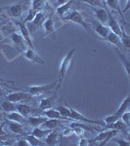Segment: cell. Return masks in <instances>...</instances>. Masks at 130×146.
<instances>
[{
	"instance_id": "6da1fadb",
	"label": "cell",
	"mask_w": 130,
	"mask_h": 146,
	"mask_svg": "<svg viewBox=\"0 0 130 146\" xmlns=\"http://www.w3.org/2000/svg\"><path fill=\"white\" fill-rule=\"evenodd\" d=\"M74 53H75V49L72 48V50L68 52V54L65 56V58H63L62 62H61L60 69H59V76H58V80H57L58 83H57V86L55 88V93H57L61 89V86H62L64 80L66 78V75H67V73L68 71V68L70 66V63H72Z\"/></svg>"
},
{
	"instance_id": "30bf717a",
	"label": "cell",
	"mask_w": 130,
	"mask_h": 146,
	"mask_svg": "<svg viewBox=\"0 0 130 146\" xmlns=\"http://www.w3.org/2000/svg\"><path fill=\"white\" fill-rule=\"evenodd\" d=\"M91 10L94 13L96 20L100 23L104 25H108L109 20V12L105 8H101V7H91Z\"/></svg>"
},
{
	"instance_id": "cb8c5ba5",
	"label": "cell",
	"mask_w": 130,
	"mask_h": 146,
	"mask_svg": "<svg viewBox=\"0 0 130 146\" xmlns=\"http://www.w3.org/2000/svg\"><path fill=\"white\" fill-rule=\"evenodd\" d=\"M0 107H1L2 111L9 113L12 111H17L16 109V103L12 102L10 100H7L6 98L0 100Z\"/></svg>"
},
{
	"instance_id": "7a4b0ae2",
	"label": "cell",
	"mask_w": 130,
	"mask_h": 146,
	"mask_svg": "<svg viewBox=\"0 0 130 146\" xmlns=\"http://www.w3.org/2000/svg\"><path fill=\"white\" fill-rule=\"evenodd\" d=\"M63 21L64 22H72V23H77L80 27H83L89 34L95 36V33H94L93 29H92V27H91V25L87 22H85L81 13L78 11H72V12H70V13H67L65 15V17L63 18Z\"/></svg>"
},
{
	"instance_id": "5bb4252c",
	"label": "cell",
	"mask_w": 130,
	"mask_h": 146,
	"mask_svg": "<svg viewBox=\"0 0 130 146\" xmlns=\"http://www.w3.org/2000/svg\"><path fill=\"white\" fill-rule=\"evenodd\" d=\"M44 28V31H45V35L44 37L47 38V37L51 36L52 34H54L56 32V27H55V22L51 17H48L45 19L44 23H42Z\"/></svg>"
},
{
	"instance_id": "d590c367",
	"label": "cell",
	"mask_w": 130,
	"mask_h": 146,
	"mask_svg": "<svg viewBox=\"0 0 130 146\" xmlns=\"http://www.w3.org/2000/svg\"><path fill=\"white\" fill-rule=\"evenodd\" d=\"M36 13H37L36 10H34V9H32V8H29V9H28V11H27V17H25V19L23 21V22L25 23H30L32 20H34V16L36 15Z\"/></svg>"
},
{
	"instance_id": "816d5d0a",
	"label": "cell",
	"mask_w": 130,
	"mask_h": 146,
	"mask_svg": "<svg viewBox=\"0 0 130 146\" xmlns=\"http://www.w3.org/2000/svg\"><path fill=\"white\" fill-rule=\"evenodd\" d=\"M2 100V98H0V100Z\"/></svg>"
},
{
	"instance_id": "ee69618b",
	"label": "cell",
	"mask_w": 130,
	"mask_h": 146,
	"mask_svg": "<svg viewBox=\"0 0 130 146\" xmlns=\"http://www.w3.org/2000/svg\"><path fill=\"white\" fill-rule=\"evenodd\" d=\"M78 145L80 146H86V145H90V142H89V139H86V138H80L79 142H78Z\"/></svg>"
},
{
	"instance_id": "9c48e42d",
	"label": "cell",
	"mask_w": 130,
	"mask_h": 146,
	"mask_svg": "<svg viewBox=\"0 0 130 146\" xmlns=\"http://www.w3.org/2000/svg\"><path fill=\"white\" fill-rule=\"evenodd\" d=\"M22 54L27 60H29L32 63H39V64H44L45 63L44 60L38 55V53L35 51V49H31L29 47H27Z\"/></svg>"
},
{
	"instance_id": "60d3db41",
	"label": "cell",
	"mask_w": 130,
	"mask_h": 146,
	"mask_svg": "<svg viewBox=\"0 0 130 146\" xmlns=\"http://www.w3.org/2000/svg\"><path fill=\"white\" fill-rule=\"evenodd\" d=\"M74 135H76L77 136H79V137H82L84 135V129L79 128V127H74Z\"/></svg>"
},
{
	"instance_id": "d6986e66",
	"label": "cell",
	"mask_w": 130,
	"mask_h": 146,
	"mask_svg": "<svg viewBox=\"0 0 130 146\" xmlns=\"http://www.w3.org/2000/svg\"><path fill=\"white\" fill-rule=\"evenodd\" d=\"M106 4L108 5L109 8H111L112 10L117 12L119 15L121 17L123 23H126V22H125V19H124V16H123V13H122V10H121V8H120L119 0H106Z\"/></svg>"
},
{
	"instance_id": "7c38bea8",
	"label": "cell",
	"mask_w": 130,
	"mask_h": 146,
	"mask_svg": "<svg viewBox=\"0 0 130 146\" xmlns=\"http://www.w3.org/2000/svg\"><path fill=\"white\" fill-rule=\"evenodd\" d=\"M93 27H94V29H93L94 33H96L99 37H100V38H102L104 40H106V38H107V36L111 31L107 25H104L99 22L94 23Z\"/></svg>"
},
{
	"instance_id": "74e56055",
	"label": "cell",
	"mask_w": 130,
	"mask_h": 146,
	"mask_svg": "<svg viewBox=\"0 0 130 146\" xmlns=\"http://www.w3.org/2000/svg\"><path fill=\"white\" fill-rule=\"evenodd\" d=\"M120 120H121V121L123 122L126 126L129 127V125H130V112H129V109L126 110V111H125L123 114L120 116Z\"/></svg>"
},
{
	"instance_id": "681fc988",
	"label": "cell",
	"mask_w": 130,
	"mask_h": 146,
	"mask_svg": "<svg viewBox=\"0 0 130 146\" xmlns=\"http://www.w3.org/2000/svg\"><path fill=\"white\" fill-rule=\"evenodd\" d=\"M3 120V113H2V110H0V122Z\"/></svg>"
},
{
	"instance_id": "ac0fdd59",
	"label": "cell",
	"mask_w": 130,
	"mask_h": 146,
	"mask_svg": "<svg viewBox=\"0 0 130 146\" xmlns=\"http://www.w3.org/2000/svg\"><path fill=\"white\" fill-rule=\"evenodd\" d=\"M7 126H8L9 129L14 133H18V135H23L25 133V129H23V126L22 123H19V122L16 121H11V120H8L7 121Z\"/></svg>"
},
{
	"instance_id": "d4e9b609",
	"label": "cell",
	"mask_w": 130,
	"mask_h": 146,
	"mask_svg": "<svg viewBox=\"0 0 130 146\" xmlns=\"http://www.w3.org/2000/svg\"><path fill=\"white\" fill-rule=\"evenodd\" d=\"M46 119H47L46 117H41V116H28L27 119V123L29 125V126L35 128V127L41 126Z\"/></svg>"
},
{
	"instance_id": "5b68a950",
	"label": "cell",
	"mask_w": 130,
	"mask_h": 146,
	"mask_svg": "<svg viewBox=\"0 0 130 146\" xmlns=\"http://www.w3.org/2000/svg\"><path fill=\"white\" fill-rule=\"evenodd\" d=\"M68 106L70 108V119L75 120V121H79V122H84V123H88V124H92V125H100V126H105V123L104 121H101V120H92L87 118L86 116L82 115L81 113H79L78 111L72 108L70 104L68 103Z\"/></svg>"
},
{
	"instance_id": "8992f818",
	"label": "cell",
	"mask_w": 130,
	"mask_h": 146,
	"mask_svg": "<svg viewBox=\"0 0 130 146\" xmlns=\"http://www.w3.org/2000/svg\"><path fill=\"white\" fill-rule=\"evenodd\" d=\"M14 23H15L16 25L19 27L20 34L22 35V37L23 38V40H25L27 46L31 49H34V43H32V39H31V33L29 32V29H28V27H27V23H25L23 21H15Z\"/></svg>"
},
{
	"instance_id": "9a60e30c",
	"label": "cell",
	"mask_w": 130,
	"mask_h": 146,
	"mask_svg": "<svg viewBox=\"0 0 130 146\" xmlns=\"http://www.w3.org/2000/svg\"><path fill=\"white\" fill-rule=\"evenodd\" d=\"M105 127L107 129H115V131H117L119 133V131H121V133H123L124 135H126L128 136V126H126L123 122L121 121V120H117V121H115V123H112V124H107L105 125Z\"/></svg>"
},
{
	"instance_id": "4316f807",
	"label": "cell",
	"mask_w": 130,
	"mask_h": 146,
	"mask_svg": "<svg viewBox=\"0 0 130 146\" xmlns=\"http://www.w3.org/2000/svg\"><path fill=\"white\" fill-rule=\"evenodd\" d=\"M58 138H59V133L57 131H49L45 136V140L44 143L47 145H57L58 144Z\"/></svg>"
},
{
	"instance_id": "8d00e7d4",
	"label": "cell",
	"mask_w": 130,
	"mask_h": 146,
	"mask_svg": "<svg viewBox=\"0 0 130 146\" xmlns=\"http://www.w3.org/2000/svg\"><path fill=\"white\" fill-rule=\"evenodd\" d=\"M82 2L88 4L91 7H101V8H105L102 0H81Z\"/></svg>"
},
{
	"instance_id": "ffe728a7",
	"label": "cell",
	"mask_w": 130,
	"mask_h": 146,
	"mask_svg": "<svg viewBox=\"0 0 130 146\" xmlns=\"http://www.w3.org/2000/svg\"><path fill=\"white\" fill-rule=\"evenodd\" d=\"M16 109H17V111L20 113V114H22L23 116H25V117L30 116V115L35 111L32 107H30L29 105L25 104V103H23V102L16 103Z\"/></svg>"
},
{
	"instance_id": "b9f144b4",
	"label": "cell",
	"mask_w": 130,
	"mask_h": 146,
	"mask_svg": "<svg viewBox=\"0 0 130 146\" xmlns=\"http://www.w3.org/2000/svg\"><path fill=\"white\" fill-rule=\"evenodd\" d=\"M15 82L14 81H9V80H5L3 78H0V85L5 87H11V85H14Z\"/></svg>"
},
{
	"instance_id": "7bdbcfd3",
	"label": "cell",
	"mask_w": 130,
	"mask_h": 146,
	"mask_svg": "<svg viewBox=\"0 0 130 146\" xmlns=\"http://www.w3.org/2000/svg\"><path fill=\"white\" fill-rule=\"evenodd\" d=\"M16 145L18 146H28L29 143L27 139H19L17 142H16Z\"/></svg>"
},
{
	"instance_id": "44dd1931",
	"label": "cell",
	"mask_w": 130,
	"mask_h": 146,
	"mask_svg": "<svg viewBox=\"0 0 130 146\" xmlns=\"http://www.w3.org/2000/svg\"><path fill=\"white\" fill-rule=\"evenodd\" d=\"M106 41H108L110 44H112L113 47H117V48L120 49V50L123 51V48H122V44H121V40H120V36L115 34L113 32L110 31V33L106 38Z\"/></svg>"
},
{
	"instance_id": "d6a6232c",
	"label": "cell",
	"mask_w": 130,
	"mask_h": 146,
	"mask_svg": "<svg viewBox=\"0 0 130 146\" xmlns=\"http://www.w3.org/2000/svg\"><path fill=\"white\" fill-rule=\"evenodd\" d=\"M117 135H119V131H115V129H110V131H108V135H107V136H106V138H105V139H104L103 141L99 142V143H98V145H100V146L106 145V144H107V143L109 142V141H111L113 137H115V136H117Z\"/></svg>"
},
{
	"instance_id": "e575fe53",
	"label": "cell",
	"mask_w": 130,
	"mask_h": 146,
	"mask_svg": "<svg viewBox=\"0 0 130 146\" xmlns=\"http://www.w3.org/2000/svg\"><path fill=\"white\" fill-rule=\"evenodd\" d=\"M25 139L28 141L29 145H31V146H38V145H44V144H45L44 142L40 141L39 138H37L36 136H34V135H27Z\"/></svg>"
},
{
	"instance_id": "7dc6e473",
	"label": "cell",
	"mask_w": 130,
	"mask_h": 146,
	"mask_svg": "<svg viewBox=\"0 0 130 146\" xmlns=\"http://www.w3.org/2000/svg\"><path fill=\"white\" fill-rule=\"evenodd\" d=\"M70 0H57V3H56V7H59L61 5H63V4L67 3V2H68Z\"/></svg>"
},
{
	"instance_id": "4dcf8cb0",
	"label": "cell",
	"mask_w": 130,
	"mask_h": 146,
	"mask_svg": "<svg viewBox=\"0 0 130 146\" xmlns=\"http://www.w3.org/2000/svg\"><path fill=\"white\" fill-rule=\"evenodd\" d=\"M49 131H51L50 129H41V128H39V127H35V128H34V129L31 131V135L36 136L37 138H39V139H40V138L45 137Z\"/></svg>"
},
{
	"instance_id": "7402d4cb",
	"label": "cell",
	"mask_w": 130,
	"mask_h": 146,
	"mask_svg": "<svg viewBox=\"0 0 130 146\" xmlns=\"http://www.w3.org/2000/svg\"><path fill=\"white\" fill-rule=\"evenodd\" d=\"M42 115L45 116L48 119H59V120H68L67 118L63 117L60 114V112L57 109H53V108H49V109L42 110Z\"/></svg>"
},
{
	"instance_id": "bcb514c9",
	"label": "cell",
	"mask_w": 130,
	"mask_h": 146,
	"mask_svg": "<svg viewBox=\"0 0 130 146\" xmlns=\"http://www.w3.org/2000/svg\"><path fill=\"white\" fill-rule=\"evenodd\" d=\"M4 126H5V122L0 125V136H3L6 135V131H4Z\"/></svg>"
},
{
	"instance_id": "c3c4849f",
	"label": "cell",
	"mask_w": 130,
	"mask_h": 146,
	"mask_svg": "<svg viewBox=\"0 0 130 146\" xmlns=\"http://www.w3.org/2000/svg\"><path fill=\"white\" fill-rule=\"evenodd\" d=\"M128 9H129V0H126V5H125V8H124V10L122 11V13H125Z\"/></svg>"
},
{
	"instance_id": "e0dca14e",
	"label": "cell",
	"mask_w": 130,
	"mask_h": 146,
	"mask_svg": "<svg viewBox=\"0 0 130 146\" xmlns=\"http://www.w3.org/2000/svg\"><path fill=\"white\" fill-rule=\"evenodd\" d=\"M113 50H115V52L117 53V55L119 58L120 62H121L122 64H123V66L125 68V71H126V75L129 78V60H128V58H127V56L124 54V51L120 50V49L117 48V47H113Z\"/></svg>"
},
{
	"instance_id": "4fadbf2b",
	"label": "cell",
	"mask_w": 130,
	"mask_h": 146,
	"mask_svg": "<svg viewBox=\"0 0 130 146\" xmlns=\"http://www.w3.org/2000/svg\"><path fill=\"white\" fill-rule=\"evenodd\" d=\"M107 25L109 27V29H110L112 32H113L115 34L119 35V36L121 35V27L119 25V23L117 21V19L113 17L111 13H109V20H108Z\"/></svg>"
},
{
	"instance_id": "836d02e7",
	"label": "cell",
	"mask_w": 130,
	"mask_h": 146,
	"mask_svg": "<svg viewBox=\"0 0 130 146\" xmlns=\"http://www.w3.org/2000/svg\"><path fill=\"white\" fill-rule=\"evenodd\" d=\"M47 0H31V5H30V8L34 9L37 12L41 11V9L43 8L44 4Z\"/></svg>"
},
{
	"instance_id": "2e32d148",
	"label": "cell",
	"mask_w": 130,
	"mask_h": 146,
	"mask_svg": "<svg viewBox=\"0 0 130 146\" xmlns=\"http://www.w3.org/2000/svg\"><path fill=\"white\" fill-rule=\"evenodd\" d=\"M56 96L57 93L54 92L53 96H50L48 98H44L39 101V105H38V109L39 110H45L52 108L54 104H55V100H56Z\"/></svg>"
},
{
	"instance_id": "3957f363",
	"label": "cell",
	"mask_w": 130,
	"mask_h": 146,
	"mask_svg": "<svg viewBox=\"0 0 130 146\" xmlns=\"http://www.w3.org/2000/svg\"><path fill=\"white\" fill-rule=\"evenodd\" d=\"M27 1L28 0H22V1L17 2L15 4H11V5L5 7H0V9L3 12L6 11L11 18H20L23 15V12L27 6Z\"/></svg>"
},
{
	"instance_id": "8fae6325",
	"label": "cell",
	"mask_w": 130,
	"mask_h": 146,
	"mask_svg": "<svg viewBox=\"0 0 130 146\" xmlns=\"http://www.w3.org/2000/svg\"><path fill=\"white\" fill-rule=\"evenodd\" d=\"M45 19H46L45 12H43V11H38V12H37L36 15L34 16V20L29 23H30V27H28V29H29L30 33H32L35 29H37L40 25H42V23H44Z\"/></svg>"
},
{
	"instance_id": "52a82bcc",
	"label": "cell",
	"mask_w": 130,
	"mask_h": 146,
	"mask_svg": "<svg viewBox=\"0 0 130 146\" xmlns=\"http://www.w3.org/2000/svg\"><path fill=\"white\" fill-rule=\"evenodd\" d=\"M5 98L14 103H20L31 100L32 96H30L27 92H12V93L5 96Z\"/></svg>"
},
{
	"instance_id": "277c9868",
	"label": "cell",
	"mask_w": 130,
	"mask_h": 146,
	"mask_svg": "<svg viewBox=\"0 0 130 146\" xmlns=\"http://www.w3.org/2000/svg\"><path fill=\"white\" fill-rule=\"evenodd\" d=\"M58 81H54L53 83L46 84V85H37V86H30L27 88V93L32 96H40L44 94H48L55 90Z\"/></svg>"
},
{
	"instance_id": "484cf974",
	"label": "cell",
	"mask_w": 130,
	"mask_h": 146,
	"mask_svg": "<svg viewBox=\"0 0 130 146\" xmlns=\"http://www.w3.org/2000/svg\"><path fill=\"white\" fill-rule=\"evenodd\" d=\"M7 120H11V121H16L19 122V123H27V119H25V116H23L22 114H20L18 111H12L7 113L6 115Z\"/></svg>"
},
{
	"instance_id": "ba28073f",
	"label": "cell",
	"mask_w": 130,
	"mask_h": 146,
	"mask_svg": "<svg viewBox=\"0 0 130 146\" xmlns=\"http://www.w3.org/2000/svg\"><path fill=\"white\" fill-rule=\"evenodd\" d=\"M5 39L10 40L12 45H14V47H15L18 50V52H20V53H23V52L25 50V48H27V44H25L22 35L17 33V32L11 33L9 36H7Z\"/></svg>"
},
{
	"instance_id": "f1b7e54d",
	"label": "cell",
	"mask_w": 130,
	"mask_h": 146,
	"mask_svg": "<svg viewBox=\"0 0 130 146\" xmlns=\"http://www.w3.org/2000/svg\"><path fill=\"white\" fill-rule=\"evenodd\" d=\"M129 107H130V98H129V96H127L126 98H125V100L121 102L119 109L115 112V114H117V116L120 117L126 110L129 109Z\"/></svg>"
},
{
	"instance_id": "83f0119b",
	"label": "cell",
	"mask_w": 130,
	"mask_h": 146,
	"mask_svg": "<svg viewBox=\"0 0 130 146\" xmlns=\"http://www.w3.org/2000/svg\"><path fill=\"white\" fill-rule=\"evenodd\" d=\"M60 125H61V123H60V121H59V119H48L47 118L41 126H43V128L46 129L53 131V129H55L57 127L60 126Z\"/></svg>"
},
{
	"instance_id": "f546056e",
	"label": "cell",
	"mask_w": 130,
	"mask_h": 146,
	"mask_svg": "<svg viewBox=\"0 0 130 146\" xmlns=\"http://www.w3.org/2000/svg\"><path fill=\"white\" fill-rule=\"evenodd\" d=\"M64 101H65V102H64L65 104L59 105V106L57 107V110L60 112V114L62 115L63 117H65V118H67V119L68 118L70 119V108L68 106V102L66 100H64Z\"/></svg>"
},
{
	"instance_id": "f6af8a7d",
	"label": "cell",
	"mask_w": 130,
	"mask_h": 146,
	"mask_svg": "<svg viewBox=\"0 0 130 146\" xmlns=\"http://www.w3.org/2000/svg\"><path fill=\"white\" fill-rule=\"evenodd\" d=\"M7 94H8V93H7V91L1 86V85H0V98H5V96L7 95Z\"/></svg>"
},
{
	"instance_id": "ab89813d",
	"label": "cell",
	"mask_w": 130,
	"mask_h": 146,
	"mask_svg": "<svg viewBox=\"0 0 130 146\" xmlns=\"http://www.w3.org/2000/svg\"><path fill=\"white\" fill-rule=\"evenodd\" d=\"M72 135H74V131L72 128H66L63 131V136L64 137H70Z\"/></svg>"
},
{
	"instance_id": "f907efd6",
	"label": "cell",
	"mask_w": 130,
	"mask_h": 146,
	"mask_svg": "<svg viewBox=\"0 0 130 146\" xmlns=\"http://www.w3.org/2000/svg\"><path fill=\"white\" fill-rule=\"evenodd\" d=\"M0 21H3V20H2V18H0Z\"/></svg>"
},
{
	"instance_id": "603a6c76",
	"label": "cell",
	"mask_w": 130,
	"mask_h": 146,
	"mask_svg": "<svg viewBox=\"0 0 130 146\" xmlns=\"http://www.w3.org/2000/svg\"><path fill=\"white\" fill-rule=\"evenodd\" d=\"M72 4H74V0H70L67 3L63 4V5L56 7V14L63 20V18L65 17V15L70 11V9L72 8Z\"/></svg>"
},
{
	"instance_id": "f35d334b",
	"label": "cell",
	"mask_w": 130,
	"mask_h": 146,
	"mask_svg": "<svg viewBox=\"0 0 130 146\" xmlns=\"http://www.w3.org/2000/svg\"><path fill=\"white\" fill-rule=\"evenodd\" d=\"M112 140H113L117 145H119V146H130V142H129V141H127V140H125V139L113 137Z\"/></svg>"
},
{
	"instance_id": "f5cc1de1",
	"label": "cell",
	"mask_w": 130,
	"mask_h": 146,
	"mask_svg": "<svg viewBox=\"0 0 130 146\" xmlns=\"http://www.w3.org/2000/svg\"><path fill=\"white\" fill-rule=\"evenodd\" d=\"M0 144H1V143H0Z\"/></svg>"
},
{
	"instance_id": "1f68e13d",
	"label": "cell",
	"mask_w": 130,
	"mask_h": 146,
	"mask_svg": "<svg viewBox=\"0 0 130 146\" xmlns=\"http://www.w3.org/2000/svg\"><path fill=\"white\" fill-rule=\"evenodd\" d=\"M120 40H121L122 46H124V48L126 49V50H129V48H130V36L122 27H121V35H120Z\"/></svg>"
}]
</instances>
